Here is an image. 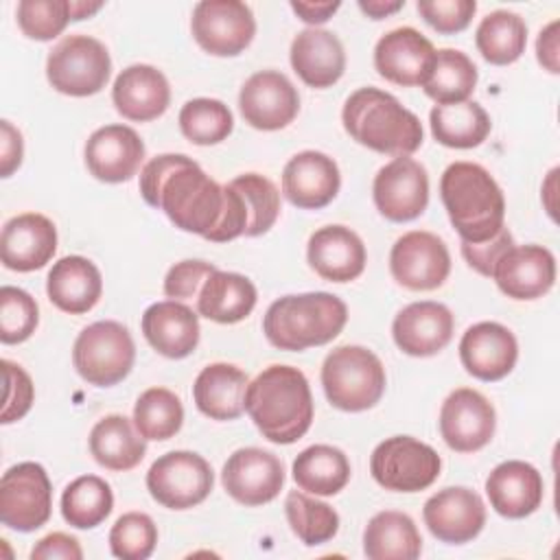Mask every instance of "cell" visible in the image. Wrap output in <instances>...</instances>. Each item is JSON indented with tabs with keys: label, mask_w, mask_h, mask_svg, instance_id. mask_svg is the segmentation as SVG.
Instances as JSON below:
<instances>
[{
	"label": "cell",
	"mask_w": 560,
	"mask_h": 560,
	"mask_svg": "<svg viewBox=\"0 0 560 560\" xmlns=\"http://www.w3.org/2000/svg\"><path fill=\"white\" fill-rule=\"evenodd\" d=\"M238 109L247 125L260 131L284 129L300 112V94L278 70L254 72L241 88Z\"/></svg>",
	"instance_id": "cell-16"
},
{
	"label": "cell",
	"mask_w": 560,
	"mask_h": 560,
	"mask_svg": "<svg viewBox=\"0 0 560 560\" xmlns=\"http://www.w3.org/2000/svg\"><path fill=\"white\" fill-rule=\"evenodd\" d=\"M24 158V140L20 129H15L9 120L0 122V175L11 177L15 168H20Z\"/></svg>",
	"instance_id": "cell-53"
},
{
	"label": "cell",
	"mask_w": 560,
	"mask_h": 560,
	"mask_svg": "<svg viewBox=\"0 0 560 560\" xmlns=\"http://www.w3.org/2000/svg\"><path fill=\"white\" fill-rule=\"evenodd\" d=\"M2 372H4V400H2L0 422L11 424L15 420H22L28 413L35 398V389H33L31 376L18 363L4 359Z\"/></svg>",
	"instance_id": "cell-49"
},
{
	"label": "cell",
	"mask_w": 560,
	"mask_h": 560,
	"mask_svg": "<svg viewBox=\"0 0 560 560\" xmlns=\"http://www.w3.org/2000/svg\"><path fill=\"white\" fill-rule=\"evenodd\" d=\"M103 2H85V0H77L72 2L70 0V20L79 22V20H85L90 15H94L96 11H101Z\"/></svg>",
	"instance_id": "cell-57"
},
{
	"label": "cell",
	"mask_w": 560,
	"mask_h": 560,
	"mask_svg": "<svg viewBox=\"0 0 560 560\" xmlns=\"http://www.w3.org/2000/svg\"><path fill=\"white\" fill-rule=\"evenodd\" d=\"M230 186L243 197L247 208L245 236H260L273 228L280 217V192L276 184L258 173H245L230 182Z\"/></svg>",
	"instance_id": "cell-44"
},
{
	"label": "cell",
	"mask_w": 560,
	"mask_h": 560,
	"mask_svg": "<svg viewBox=\"0 0 560 560\" xmlns=\"http://www.w3.org/2000/svg\"><path fill=\"white\" fill-rule=\"evenodd\" d=\"M247 374L232 363L206 365L192 385L197 409L210 420H236L245 411Z\"/></svg>",
	"instance_id": "cell-32"
},
{
	"label": "cell",
	"mask_w": 560,
	"mask_h": 560,
	"mask_svg": "<svg viewBox=\"0 0 560 560\" xmlns=\"http://www.w3.org/2000/svg\"><path fill=\"white\" fill-rule=\"evenodd\" d=\"M291 472L300 490L332 497L350 481V462L337 446L313 444L293 459Z\"/></svg>",
	"instance_id": "cell-36"
},
{
	"label": "cell",
	"mask_w": 560,
	"mask_h": 560,
	"mask_svg": "<svg viewBox=\"0 0 560 560\" xmlns=\"http://www.w3.org/2000/svg\"><path fill=\"white\" fill-rule=\"evenodd\" d=\"M475 44L481 57L492 66L514 63L527 46V24L525 20L505 9L488 13L475 33Z\"/></svg>",
	"instance_id": "cell-38"
},
{
	"label": "cell",
	"mask_w": 560,
	"mask_h": 560,
	"mask_svg": "<svg viewBox=\"0 0 560 560\" xmlns=\"http://www.w3.org/2000/svg\"><path fill=\"white\" fill-rule=\"evenodd\" d=\"M492 278L512 300H536L556 282V258L542 245H512L494 265Z\"/></svg>",
	"instance_id": "cell-23"
},
{
	"label": "cell",
	"mask_w": 560,
	"mask_h": 560,
	"mask_svg": "<svg viewBox=\"0 0 560 560\" xmlns=\"http://www.w3.org/2000/svg\"><path fill=\"white\" fill-rule=\"evenodd\" d=\"M114 508V494L105 479L83 475L70 481L61 494V516L77 529L101 525Z\"/></svg>",
	"instance_id": "cell-40"
},
{
	"label": "cell",
	"mask_w": 560,
	"mask_h": 560,
	"mask_svg": "<svg viewBox=\"0 0 560 560\" xmlns=\"http://www.w3.org/2000/svg\"><path fill=\"white\" fill-rule=\"evenodd\" d=\"M221 483L236 503L247 508L265 505L280 494L284 486V466L265 448H238L223 464Z\"/></svg>",
	"instance_id": "cell-15"
},
{
	"label": "cell",
	"mask_w": 560,
	"mask_h": 560,
	"mask_svg": "<svg viewBox=\"0 0 560 560\" xmlns=\"http://www.w3.org/2000/svg\"><path fill=\"white\" fill-rule=\"evenodd\" d=\"M136 346L131 332L114 319L85 326L72 348V363L83 381L96 387L120 383L133 368Z\"/></svg>",
	"instance_id": "cell-7"
},
{
	"label": "cell",
	"mask_w": 560,
	"mask_h": 560,
	"mask_svg": "<svg viewBox=\"0 0 560 560\" xmlns=\"http://www.w3.org/2000/svg\"><path fill=\"white\" fill-rule=\"evenodd\" d=\"M477 66L472 59L455 48H442L435 52L433 70L427 79L424 94L438 105L464 103L477 85Z\"/></svg>",
	"instance_id": "cell-39"
},
{
	"label": "cell",
	"mask_w": 560,
	"mask_h": 560,
	"mask_svg": "<svg viewBox=\"0 0 560 560\" xmlns=\"http://www.w3.org/2000/svg\"><path fill=\"white\" fill-rule=\"evenodd\" d=\"M39 322L37 302L20 287H2L0 289V341L22 343L26 341Z\"/></svg>",
	"instance_id": "cell-46"
},
{
	"label": "cell",
	"mask_w": 560,
	"mask_h": 560,
	"mask_svg": "<svg viewBox=\"0 0 560 560\" xmlns=\"http://www.w3.org/2000/svg\"><path fill=\"white\" fill-rule=\"evenodd\" d=\"M438 451L411 435L383 440L370 457V472L378 486L392 492H420L440 477Z\"/></svg>",
	"instance_id": "cell-9"
},
{
	"label": "cell",
	"mask_w": 560,
	"mask_h": 560,
	"mask_svg": "<svg viewBox=\"0 0 560 560\" xmlns=\"http://www.w3.org/2000/svg\"><path fill=\"white\" fill-rule=\"evenodd\" d=\"M416 9L431 28H435L442 35H455L470 24L477 11V2L475 0H420Z\"/></svg>",
	"instance_id": "cell-48"
},
{
	"label": "cell",
	"mask_w": 560,
	"mask_h": 560,
	"mask_svg": "<svg viewBox=\"0 0 560 560\" xmlns=\"http://www.w3.org/2000/svg\"><path fill=\"white\" fill-rule=\"evenodd\" d=\"M372 197L376 210L394 223L418 219L429 203V175L427 168L409 155L394 158L378 168Z\"/></svg>",
	"instance_id": "cell-14"
},
{
	"label": "cell",
	"mask_w": 560,
	"mask_h": 560,
	"mask_svg": "<svg viewBox=\"0 0 560 560\" xmlns=\"http://www.w3.org/2000/svg\"><path fill=\"white\" fill-rule=\"evenodd\" d=\"M133 427L120 413L101 418L90 431V453L96 464L122 472L136 468L147 453V440Z\"/></svg>",
	"instance_id": "cell-34"
},
{
	"label": "cell",
	"mask_w": 560,
	"mask_h": 560,
	"mask_svg": "<svg viewBox=\"0 0 560 560\" xmlns=\"http://www.w3.org/2000/svg\"><path fill=\"white\" fill-rule=\"evenodd\" d=\"M389 271L409 291H433L451 273L448 247L433 232L411 230L392 245Z\"/></svg>",
	"instance_id": "cell-13"
},
{
	"label": "cell",
	"mask_w": 560,
	"mask_h": 560,
	"mask_svg": "<svg viewBox=\"0 0 560 560\" xmlns=\"http://www.w3.org/2000/svg\"><path fill=\"white\" fill-rule=\"evenodd\" d=\"M422 518L429 532L446 545H464L479 536L486 525L481 497L464 486H451L427 499Z\"/></svg>",
	"instance_id": "cell-19"
},
{
	"label": "cell",
	"mask_w": 560,
	"mask_h": 560,
	"mask_svg": "<svg viewBox=\"0 0 560 560\" xmlns=\"http://www.w3.org/2000/svg\"><path fill=\"white\" fill-rule=\"evenodd\" d=\"M48 300L63 313L81 315L96 306L103 293L98 267L83 256H63L48 271Z\"/></svg>",
	"instance_id": "cell-31"
},
{
	"label": "cell",
	"mask_w": 560,
	"mask_h": 560,
	"mask_svg": "<svg viewBox=\"0 0 560 560\" xmlns=\"http://www.w3.org/2000/svg\"><path fill=\"white\" fill-rule=\"evenodd\" d=\"M140 326L149 346L166 359H184L199 343V317L177 300L151 304L142 313Z\"/></svg>",
	"instance_id": "cell-29"
},
{
	"label": "cell",
	"mask_w": 560,
	"mask_h": 560,
	"mask_svg": "<svg viewBox=\"0 0 560 560\" xmlns=\"http://www.w3.org/2000/svg\"><path fill=\"white\" fill-rule=\"evenodd\" d=\"M112 74V59L103 42L90 35H66L46 59L48 83L68 96L98 94Z\"/></svg>",
	"instance_id": "cell-8"
},
{
	"label": "cell",
	"mask_w": 560,
	"mask_h": 560,
	"mask_svg": "<svg viewBox=\"0 0 560 560\" xmlns=\"http://www.w3.org/2000/svg\"><path fill=\"white\" fill-rule=\"evenodd\" d=\"M212 486L210 464L192 451H171L158 457L147 472L149 494L168 510H188L203 503Z\"/></svg>",
	"instance_id": "cell-10"
},
{
	"label": "cell",
	"mask_w": 560,
	"mask_h": 560,
	"mask_svg": "<svg viewBox=\"0 0 560 560\" xmlns=\"http://www.w3.org/2000/svg\"><path fill=\"white\" fill-rule=\"evenodd\" d=\"M405 7V0H361L359 9L372 18V20H383Z\"/></svg>",
	"instance_id": "cell-56"
},
{
	"label": "cell",
	"mask_w": 560,
	"mask_h": 560,
	"mask_svg": "<svg viewBox=\"0 0 560 560\" xmlns=\"http://www.w3.org/2000/svg\"><path fill=\"white\" fill-rule=\"evenodd\" d=\"M217 267L206 260H182L175 262L166 278H164V293L171 300H190L197 298L203 282L210 273H214Z\"/></svg>",
	"instance_id": "cell-50"
},
{
	"label": "cell",
	"mask_w": 560,
	"mask_h": 560,
	"mask_svg": "<svg viewBox=\"0 0 560 560\" xmlns=\"http://www.w3.org/2000/svg\"><path fill=\"white\" fill-rule=\"evenodd\" d=\"M245 411L269 442H298L313 422V396L306 376L293 365L265 368L247 385Z\"/></svg>",
	"instance_id": "cell-2"
},
{
	"label": "cell",
	"mask_w": 560,
	"mask_h": 560,
	"mask_svg": "<svg viewBox=\"0 0 560 560\" xmlns=\"http://www.w3.org/2000/svg\"><path fill=\"white\" fill-rule=\"evenodd\" d=\"M20 31L37 42H50L70 22V0H22L15 9Z\"/></svg>",
	"instance_id": "cell-47"
},
{
	"label": "cell",
	"mask_w": 560,
	"mask_h": 560,
	"mask_svg": "<svg viewBox=\"0 0 560 560\" xmlns=\"http://www.w3.org/2000/svg\"><path fill=\"white\" fill-rule=\"evenodd\" d=\"M177 120L184 138L199 147L219 144L234 129L232 112L219 98H190L179 109Z\"/></svg>",
	"instance_id": "cell-42"
},
{
	"label": "cell",
	"mask_w": 560,
	"mask_h": 560,
	"mask_svg": "<svg viewBox=\"0 0 560 560\" xmlns=\"http://www.w3.org/2000/svg\"><path fill=\"white\" fill-rule=\"evenodd\" d=\"M429 122L433 138L451 149L479 147L492 129L488 112L475 101L435 105L429 114Z\"/></svg>",
	"instance_id": "cell-37"
},
{
	"label": "cell",
	"mask_w": 560,
	"mask_h": 560,
	"mask_svg": "<svg viewBox=\"0 0 560 560\" xmlns=\"http://www.w3.org/2000/svg\"><path fill=\"white\" fill-rule=\"evenodd\" d=\"M451 225L466 243L492 238L505 223V197L494 177L475 162H453L440 179Z\"/></svg>",
	"instance_id": "cell-4"
},
{
	"label": "cell",
	"mask_w": 560,
	"mask_h": 560,
	"mask_svg": "<svg viewBox=\"0 0 560 560\" xmlns=\"http://www.w3.org/2000/svg\"><path fill=\"white\" fill-rule=\"evenodd\" d=\"M343 129L359 144L387 155H411L420 149L424 131L420 118L400 101L378 88H359L341 112Z\"/></svg>",
	"instance_id": "cell-3"
},
{
	"label": "cell",
	"mask_w": 560,
	"mask_h": 560,
	"mask_svg": "<svg viewBox=\"0 0 560 560\" xmlns=\"http://www.w3.org/2000/svg\"><path fill=\"white\" fill-rule=\"evenodd\" d=\"M33 560H50V558H61V560H81L83 549L79 540L70 534L63 532H52L37 540V545L31 551Z\"/></svg>",
	"instance_id": "cell-52"
},
{
	"label": "cell",
	"mask_w": 560,
	"mask_h": 560,
	"mask_svg": "<svg viewBox=\"0 0 560 560\" xmlns=\"http://www.w3.org/2000/svg\"><path fill=\"white\" fill-rule=\"evenodd\" d=\"M486 494L497 514L505 518H525L542 503V475L521 459L501 462L486 479Z\"/></svg>",
	"instance_id": "cell-27"
},
{
	"label": "cell",
	"mask_w": 560,
	"mask_h": 560,
	"mask_svg": "<svg viewBox=\"0 0 560 560\" xmlns=\"http://www.w3.org/2000/svg\"><path fill=\"white\" fill-rule=\"evenodd\" d=\"M256 300V287L247 276L217 269L197 295V311L210 322L236 324L254 311Z\"/></svg>",
	"instance_id": "cell-33"
},
{
	"label": "cell",
	"mask_w": 560,
	"mask_h": 560,
	"mask_svg": "<svg viewBox=\"0 0 560 560\" xmlns=\"http://www.w3.org/2000/svg\"><path fill=\"white\" fill-rule=\"evenodd\" d=\"M558 26L560 22L553 20L545 28H540L536 39V57L538 63L549 70L551 74L560 72V44H558Z\"/></svg>",
	"instance_id": "cell-54"
},
{
	"label": "cell",
	"mask_w": 560,
	"mask_h": 560,
	"mask_svg": "<svg viewBox=\"0 0 560 560\" xmlns=\"http://www.w3.org/2000/svg\"><path fill=\"white\" fill-rule=\"evenodd\" d=\"M144 160V142L136 129L127 125H105L96 129L85 142L88 171L105 182H129Z\"/></svg>",
	"instance_id": "cell-22"
},
{
	"label": "cell",
	"mask_w": 560,
	"mask_h": 560,
	"mask_svg": "<svg viewBox=\"0 0 560 560\" xmlns=\"http://www.w3.org/2000/svg\"><path fill=\"white\" fill-rule=\"evenodd\" d=\"M289 57L295 74L317 90L335 85L346 70L341 39L324 28L311 26L300 31L291 42Z\"/></svg>",
	"instance_id": "cell-30"
},
{
	"label": "cell",
	"mask_w": 560,
	"mask_h": 560,
	"mask_svg": "<svg viewBox=\"0 0 560 560\" xmlns=\"http://www.w3.org/2000/svg\"><path fill=\"white\" fill-rule=\"evenodd\" d=\"M459 359L470 376L486 383L501 381L516 365L518 343L508 326L499 322H479L464 332L459 341Z\"/></svg>",
	"instance_id": "cell-20"
},
{
	"label": "cell",
	"mask_w": 560,
	"mask_h": 560,
	"mask_svg": "<svg viewBox=\"0 0 560 560\" xmlns=\"http://www.w3.org/2000/svg\"><path fill=\"white\" fill-rule=\"evenodd\" d=\"M385 368L363 346H339L326 354L322 387L328 402L341 411L372 409L385 394Z\"/></svg>",
	"instance_id": "cell-6"
},
{
	"label": "cell",
	"mask_w": 560,
	"mask_h": 560,
	"mask_svg": "<svg viewBox=\"0 0 560 560\" xmlns=\"http://www.w3.org/2000/svg\"><path fill=\"white\" fill-rule=\"evenodd\" d=\"M112 101L122 118L149 122L168 109L171 88L162 70L149 63H133L116 77Z\"/></svg>",
	"instance_id": "cell-28"
},
{
	"label": "cell",
	"mask_w": 560,
	"mask_h": 560,
	"mask_svg": "<svg viewBox=\"0 0 560 560\" xmlns=\"http://www.w3.org/2000/svg\"><path fill=\"white\" fill-rule=\"evenodd\" d=\"M339 186V166L322 151H300L284 164L282 192L302 210H319L328 206L337 197Z\"/></svg>",
	"instance_id": "cell-24"
},
{
	"label": "cell",
	"mask_w": 560,
	"mask_h": 560,
	"mask_svg": "<svg viewBox=\"0 0 560 560\" xmlns=\"http://www.w3.org/2000/svg\"><path fill=\"white\" fill-rule=\"evenodd\" d=\"M433 44L416 28L400 26L385 33L374 46V68L389 83L424 85L435 61Z\"/></svg>",
	"instance_id": "cell-18"
},
{
	"label": "cell",
	"mask_w": 560,
	"mask_h": 560,
	"mask_svg": "<svg viewBox=\"0 0 560 560\" xmlns=\"http://www.w3.org/2000/svg\"><path fill=\"white\" fill-rule=\"evenodd\" d=\"M184 422V407L175 392L166 387H149L133 407V424L144 440H171Z\"/></svg>",
	"instance_id": "cell-41"
},
{
	"label": "cell",
	"mask_w": 560,
	"mask_h": 560,
	"mask_svg": "<svg viewBox=\"0 0 560 560\" xmlns=\"http://www.w3.org/2000/svg\"><path fill=\"white\" fill-rule=\"evenodd\" d=\"M57 252V228L39 212H24L9 219L0 236V258L7 269H42Z\"/></svg>",
	"instance_id": "cell-25"
},
{
	"label": "cell",
	"mask_w": 560,
	"mask_h": 560,
	"mask_svg": "<svg viewBox=\"0 0 560 560\" xmlns=\"http://www.w3.org/2000/svg\"><path fill=\"white\" fill-rule=\"evenodd\" d=\"M341 7L339 0H332V2H300V0H293L291 2V9L295 11V15L306 22V24H324L332 18V13Z\"/></svg>",
	"instance_id": "cell-55"
},
{
	"label": "cell",
	"mask_w": 560,
	"mask_h": 560,
	"mask_svg": "<svg viewBox=\"0 0 560 560\" xmlns=\"http://www.w3.org/2000/svg\"><path fill=\"white\" fill-rule=\"evenodd\" d=\"M514 245V238L510 234V230L503 225L492 238L481 241V243H466L462 241V256L464 260L481 276L492 278L494 265L499 262V258Z\"/></svg>",
	"instance_id": "cell-51"
},
{
	"label": "cell",
	"mask_w": 560,
	"mask_h": 560,
	"mask_svg": "<svg viewBox=\"0 0 560 560\" xmlns=\"http://www.w3.org/2000/svg\"><path fill=\"white\" fill-rule=\"evenodd\" d=\"M497 427L492 402L477 389L459 387L446 396L440 409V433L448 448L475 453L483 448Z\"/></svg>",
	"instance_id": "cell-17"
},
{
	"label": "cell",
	"mask_w": 560,
	"mask_h": 560,
	"mask_svg": "<svg viewBox=\"0 0 560 560\" xmlns=\"http://www.w3.org/2000/svg\"><path fill=\"white\" fill-rule=\"evenodd\" d=\"M311 269L330 282L357 280L365 269V245L346 225H324L315 230L306 245Z\"/></svg>",
	"instance_id": "cell-26"
},
{
	"label": "cell",
	"mask_w": 560,
	"mask_h": 560,
	"mask_svg": "<svg viewBox=\"0 0 560 560\" xmlns=\"http://www.w3.org/2000/svg\"><path fill=\"white\" fill-rule=\"evenodd\" d=\"M455 330V319L448 306L431 300L411 302L392 324V337L396 346L409 357H433L444 350Z\"/></svg>",
	"instance_id": "cell-21"
},
{
	"label": "cell",
	"mask_w": 560,
	"mask_h": 560,
	"mask_svg": "<svg viewBox=\"0 0 560 560\" xmlns=\"http://www.w3.org/2000/svg\"><path fill=\"white\" fill-rule=\"evenodd\" d=\"M158 545V527L144 512L122 514L109 532V549L120 560H144Z\"/></svg>",
	"instance_id": "cell-45"
},
{
	"label": "cell",
	"mask_w": 560,
	"mask_h": 560,
	"mask_svg": "<svg viewBox=\"0 0 560 560\" xmlns=\"http://www.w3.org/2000/svg\"><path fill=\"white\" fill-rule=\"evenodd\" d=\"M284 514L291 532L308 547L328 542L339 529V514L324 501L304 492H289L284 499Z\"/></svg>",
	"instance_id": "cell-43"
},
{
	"label": "cell",
	"mask_w": 560,
	"mask_h": 560,
	"mask_svg": "<svg viewBox=\"0 0 560 560\" xmlns=\"http://www.w3.org/2000/svg\"><path fill=\"white\" fill-rule=\"evenodd\" d=\"M52 512V486L42 464L22 462L0 479V521L15 532H35Z\"/></svg>",
	"instance_id": "cell-11"
},
{
	"label": "cell",
	"mask_w": 560,
	"mask_h": 560,
	"mask_svg": "<svg viewBox=\"0 0 560 560\" xmlns=\"http://www.w3.org/2000/svg\"><path fill=\"white\" fill-rule=\"evenodd\" d=\"M195 42L214 57L241 55L256 35L252 9L238 0L197 2L190 18Z\"/></svg>",
	"instance_id": "cell-12"
},
{
	"label": "cell",
	"mask_w": 560,
	"mask_h": 560,
	"mask_svg": "<svg viewBox=\"0 0 560 560\" xmlns=\"http://www.w3.org/2000/svg\"><path fill=\"white\" fill-rule=\"evenodd\" d=\"M140 195L175 228L212 243L234 241L247 230L243 197L230 184H217L184 153H162L149 160L140 171Z\"/></svg>",
	"instance_id": "cell-1"
},
{
	"label": "cell",
	"mask_w": 560,
	"mask_h": 560,
	"mask_svg": "<svg viewBox=\"0 0 560 560\" xmlns=\"http://www.w3.org/2000/svg\"><path fill=\"white\" fill-rule=\"evenodd\" d=\"M422 536L411 516L396 510L374 514L363 532V553L370 560H416Z\"/></svg>",
	"instance_id": "cell-35"
},
{
	"label": "cell",
	"mask_w": 560,
	"mask_h": 560,
	"mask_svg": "<svg viewBox=\"0 0 560 560\" xmlns=\"http://www.w3.org/2000/svg\"><path fill=\"white\" fill-rule=\"evenodd\" d=\"M348 322V306L326 291L295 293L276 300L262 319V332L273 348L300 352L332 341Z\"/></svg>",
	"instance_id": "cell-5"
}]
</instances>
